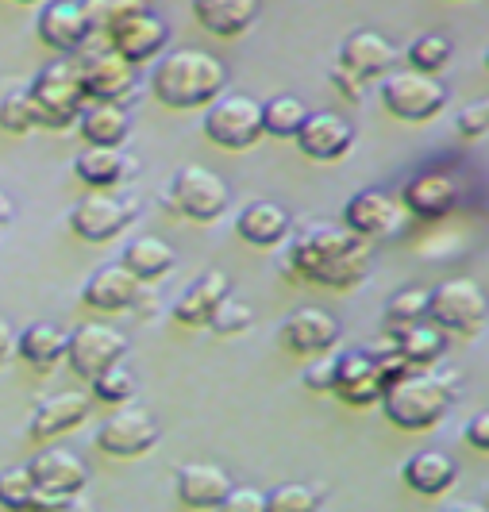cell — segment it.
<instances>
[{
	"label": "cell",
	"instance_id": "cell-12",
	"mask_svg": "<svg viewBox=\"0 0 489 512\" xmlns=\"http://www.w3.org/2000/svg\"><path fill=\"white\" fill-rule=\"evenodd\" d=\"M166 39H170V27L162 24L155 12L139 8V12H131V16H124L120 24L112 27L101 43L108 51L120 54L124 62H131V66H143V62H151V58L166 51Z\"/></svg>",
	"mask_w": 489,
	"mask_h": 512
},
{
	"label": "cell",
	"instance_id": "cell-5",
	"mask_svg": "<svg viewBox=\"0 0 489 512\" xmlns=\"http://www.w3.org/2000/svg\"><path fill=\"white\" fill-rule=\"evenodd\" d=\"M489 301L474 278H447L428 289V324L443 335H474L482 328Z\"/></svg>",
	"mask_w": 489,
	"mask_h": 512
},
{
	"label": "cell",
	"instance_id": "cell-31",
	"mask_svg": "<svg viewBox=\"0 0 489 512\" xmlns=\"http://www.w3.org/2000/svg\"><path fill=\"white\" fill-rule=\"evenodd\" d=\"M70 497H51L35 489L27 466H8L0 470V509L8 512H58Z\"/></svg>",
	"mask_w": 489,
	"mask_h": 512
},
{
	"label": "cell",
	"instance_id": "cell-39",
	"mask_svg": "<svg viewBox=\"0 0 489 512\" xmlns=\"http://www.w3.org/2000/svg\"><path fill=\"white\" fill-rule=\"evenodd\" d=\"M139 8H143L139 0H81V12H85L89 31H93L97 39H104V35L120 24L124 16L139 12Z\"/></svg>",
	"mask_w": 489,
	"mask_h": 512
},
{
	"label": "cell",
	"instance_id": "cell-6",
	"mask_svg": "<svg viewBox=\"0 0 489 512\" xmlns=\"http://www.w3.org/2000/svg\"><path fill=\"white\" fill-rule=\"evenodd\" d=\"M228 201H232L228 181L205 166H181L166 189V205L185 220H197V224L220 220L228 212Z\"/></svg>",
	"mask_w": 489,
	"mask_h": 512
},
{
	"label": "cell",
	"instance_id": "cell-43",
	"mask_svg": "<svg viewBox=\"0 0 489 512\" xmlns=\"http://www.w3.org/2000/svg\"><path fill=\"white\" fill-rule=\"evenodd\" d=\"M455 131L463 135V139H486L489 135V101H474L466 104L463 112L455 116Z\"/></svg>",
	"mask_w": 489,
	"mask_h": 512
},
{
	"label": "cell",
	"instance_id": "cell-27",
	"mask_svg": "<svg viewBox=\"0 0 489 512\" xmlns=\"http://www.w3.org/2000/svg\"><path fill=\"white\" fill-rule=\"evenodd\" d=\"M235 235L251 247H278L289 239V212L274 201H251L235 216Z\"/></svg>",
	"mask_w": 489,
	"mask_h": 512
},
{
	"label": "cell",
	"instance_id": "cell-16",
	"mask_svg": "<svg viewBox=\"0 0 489 512\" xmlns=\"http://www.w3.org/2000/svg\"><path fill=\"white\" fill-rule=\"evenodd\" d=\"M35 35L43 47L58 54H81L93 39L89 20L81 12V0H47L35 20Z\"/></svg>",
	"mask_w": 489,
	"mask_h": 512
},
{
	"label": "cell",
	"instance_id": "cell-33",
	"mask_svg": "<svg viewBox=\"0 0 489 512\" xmlns=\"http://www.w3.org/2000/svg\"><path fill=\"white\" fill-rule=\"evenodd\" d=\"M174 262H178L174 247L166 239H158V235H139V239H131L128 247H124V266H128L139 282L166 278L174 270Z\"/></svg>",
	"mask_w": 489,
	"mask_h": 512
},
{
	"label": "cell",
	"instance_id": "cell-2",
	"mask_svg": "<svg viewBox=\"0 0 489 512\" xmlns=\"http://www.w3.org/2000/svg\"><path fill=\"white\" fill-rule=\"evenodd\" d=\"M228 89V70L216 54L208 51H170L158 58L151 74V93L158 104L189 112V108H208Z\"/></svg>",
	"mask_w": 489,
	"mask_h": 512
},
{
	"label": "cell",
	"instance_id": "cell-11",
	"mask_svg": "<svg viewBox=\"0 0 489 512\" xmlns=\"http://www.w3.org/2000/svg\"><path fill=\"white\" fill-rule=\"evenodd\" d=\"M158 443V424L147 409H131L120 405V412H112L97 428V447L112 459H139Z\"/></svg>",
	"mask_w": 489,
	"mask_h": 512
},
{
	"label": "cell",
	"instance_id": "cell-20",
	"mask_svg": "<svg viewBox=\"0 0 489 512\" xmlns=\"http://www.w3.org/2000/svg\"><path fill=\"white\" fill-rule=\"evenodd\" d=\"M89 412H93L89 393H78V389L54 393V397H47V401L35 405L31 420H27V436L35 439V443H51V439L81 428V424L89 420Z\"/></svg>",
	"mask_w": 489,
	"mask_h": 512
},
{
	"label": "cell",
	"instance_id": "cell-37",
	"mask_svg": "<svg viewBox=\"0 0 489 512\" xmlns=\"http://www.w3.org/2000/svg\"><path fill=\"white\" fill-rule=\"evenodd\" d=\"M451 54H455V47H451V39H447V35H420V39L409 47L405 58H409V70H416V74L439 77L443 70H447Z\"/></svg>",
	"mask_w": 489,
	"mask_h": 512
},
{
	"label": "cell",
	"instance_id": "cell-46",
	"mask_svg": "<svg viewBox=\"0 0 489 512\" xmlns=\"http://www.w3.org/2000/svg\"><path fill=\"white\" fill-rule=\"evenodd\" d=\"M466 443L474 447V451H486L489 455V409L486 412H474L470 420H466Z\"/></svg>",
	"mask_w": 489,
	"mask_h": 512
},
{
	"label": "cell",
	"instance_id": "cell-47",
	"mask_svg": "<svg viewBox=\"0 0 489 512\" xmlns=\"http://www.w3.org/2000/svg\"><path fill=\"white\" fill-rule=\"evenodd\" d=\"M332 85H335V93H343L347 101H362V85H366V81H359L355 74H347L343 66H335V70H332Z\"/></svg>",
	"mask_w": 489,
	"mask_h": 512
},
{
	"label": "cell",
	"instance_id": "cell-52",
	"mask_svg": "<svg viewBox=\"0 0 489 512\" xmlns=\"http://www.w3.org/2000/svg\"><path fill=\"white\" fill-rule=\"evenodd\" d=\"M12 4H39V0H12Z\"/></svg>",
	"mask_w": 489,
	"mask_h": 512
},
{
	"label": "cell",
	"instance_id": "cell-35",
	"mask_svg": "<svg viewBox=\"0 0 489 512\" xmlns=\"http://www.w3.org/2000/svg\"><path fill=\"white\" fill-rule=\"evenodd\" d=\"M305 120H309V104L301 97H293V93L262 101V131L274 135V139H297Z\"/></svg>",
	"mask_w": 489,
	"mask_h": 512
},
{
	"label": "cell",
	"instance_id": "cell-21",
	"mask_svg": "<svg viewBox=\"0 0 489 512\" xmlns=\"http://www.w3.org/2000/svg\"><path fill=\"white\" fill-rule=\"evenodd\" d=\"M143 297V282L131 274L124 262L116 266H101L97 274H89V282L81 285V305L93 308V312H128V308L139 305Z\"/></svg>",
	"mask_w": 489,
	"mask_h": 512
},
{
	"label": "cell",
	"instance_id": "cell-28",
	"mask_svg": "<svg viewBox=\"0 0 489 512\" xmlns=\"http://www.w3.org/2000/svg\"><path fill=\"white\" fill-rule=\"evenodd\" d=\"M74 128L85 147H124L131 135V112L124 104H85Z\"/></svg>",
	"mask_w": 489,
	"mask_h": 512
},
{
	"label": "cell",
	"instance_id": "cell-38",
	"mask_svg": "<svg viewBox=\"0 0 489 512\" xmlns=\"http://www.w3.org/2000/svg\"><path fill=\"white\" fill-rule=\"evenodd\" d=\"M89 389H93V397H97V401L120 409V405H128L131 397H135L139 382H135V374H131L124 362H116V366H108L104 374H97V378L89 382Z\"/></svg>",
	"mask_w": 489,
	"mask_h": 512
},
{
	"label": "cell",
	"instance_id": "cell-36",
	"mask_svg": "<svg viewBox=\"0 0 489 512\" xmlns=\"http://www.w3.org/2000/svg\"><path fill=\"white\" fill-rule=\"evenodd\" d=\"M382 320H386V335H401L424 324L428 320V289H420V285L397 289L382 308Z\"/></svg>",
	"mask_w": 489,
	"mask_h": 512
},
{
	"label": "cell",
	"instance_id": "cell-1",
	"mask_svg": "<svg viewBox=\"0 0 489 512\" xmlns=\"http://www.w3.org/2000/svg\"><path fill=\"white\" fill-rule=\"evenodd\" d=\"M289 274L324 289H355L370 274V243L343 224H309L289 239Z\"/></svg>",
	"mask_w": 489,
	"mask_h": 512
},
{
	"label": "cell",
	"instance_id": "cell-7",
	"mask_svg": "<svg viewBox=\"0 0 489 512\" xmlns=\"http://www.w3.org/2000/svg\"><path fill=\"white\" fill-rule=\"evenodd\" d=\"M382 104L389 116L405 120V124H428L447 108V85L432 74H416V70H401V74L382 77Z\"/></svg>",
	"mask_w": 489,
	"mask_h": 512
},
{
	"label": "cell",
	"instance_id": "cell-10",
	"mask_svg": "<svg viewBox=\"0 0 489 512\" xmlns=\"http://www.w3.org/2000/svg\"><path fill=\"white\" fill-rule=\"evenodd\" d=\"M124 359H128V335L116 332L112 324H81L66 343V362L85 382H93L97 374Z\"/></svg>",
	"mask_w": 489,
	"mask_h": 512
},
{
	"label": "cell",
	"instance_id": "cell-22",
	"mask_svg": "<svg viewBox=\"0 0 489 512\" xmlns=\"http://www.w3.org/2000/svg\"><path fill=\"white\" fill-rule=\"evenodd\" d=\"M401 208L416 216V220H443V216H451L455 205H459V185L451 174H443V170H428V174H416V178L401 189Z\"/></svg>",
	"mask_w": 489,
	"mask_h": 512
},
{
	"label": "cell",
	"instance_id": "cell-34",
	"mask_svg": "<svg viewBox=\"0 0 489 512\" xmlns=\"http://www.w3.org/2000/svg\"><path fill=\"white\" fill-rule=\"evenodd\" d=\"M393 343H397V351H401V359L409 362L412 370H428V366H436L443 359V351H447V335L439 332L436 324H416L409 332L401 335H389Z\"/></svg>",
	"mask_w": 489,
	"mask_h": 512
},
{
	"label": "cell",
	"instance_id": "cell-29",
	"mask_svg": "<svg viewBox=\"0 0 489 512\" xmlns=\"http://www.w3.org/2000/svg\"><path fill=\"white\" fill-rule=\"evenodd\" d=\"M401 478H405V486L412 493H424V497H439V493H447V489L459 482V466L455 459L447 455V451H416L409 462H405V470H401Z\"/></svg>",
	"mask_w": 489,
	"mask_h": 512
},
{
	"label": "cell",
	"instance_id": "cell-44",
	"mask_svg": "<svg viewBox=\"0 0 489 512\" xmlns=\"http://www.w3.org/2000/svg\"><path fill=\"white\" fill-rule=\"evenodd\" d=\"M216 512H266V493L255 486H232V493L216 505Z\"/></svg>",
	"mask_w": 489,
	"mask_h": 512
},
{
	"label": "cell",
	"instance_id": "cell-17",
	"mask_svg": "<svg viewBox=\"0 0 489 512\" xmlns=\"http://www.w3.org/2000/svg\"><path fill=\"white\" fill-rule=\"evenodd\" d=\"M405 208L397 197H389L382 189H362L343 205V228L355 231L359 239H389L393 231L401 228Z\"/></svg>",
	"mask_w": 489,
	"mask_h": 512
},
{
	"label": "cell",
	"instance_id": "cell-25",
	"mask_svg": "<svg viewBox=\"0 0 489 512\" xmlns=\"http://www.w3.org/2000/svg\"><path fill=\"white\" fill-rule=\"evenodd\" d=\"M232 293V282H228V274L224 270H205L197 282L185 285V293H181L178 301H174V320H178L181 328H208V320H212V312L220 308V301Z\"/></svg>",
	"mask_w": 489,
	"mask_h": 512
},
{
	"label": "cell",
	"instance_id": "cell-26",
	"mask_svg": "<svg viewBox=\"0 0 489 512\" xmlns=\"http://www.w3.org/2000/svg\"><path fill=\"white\" fill-rule=\"evenodd\" d=\"M139 170V162L124 154V147H85V151L74 158V174H78L81 185L97 189V193H108L116 185H124Z\"/></svg>",
	"mask_w": 489,
	"mask_h": 512
},
{
	"label": "cell",
	"instance_id": "cell-42",
	"mask_svg": "<svg viewBox=\"0 0 489 512\" xmlns=\"http://www.w3.org/2000/svg\"><path fill=\"white\" fill-rule=\"evenodd\" d=\"M251 324H255V308L247 305V301H239V297H232V293L220 301V308L208 320V328L216 335H243Z\"/></svg>",
	"mask_w": 489,
	"mask_h": 512
},
{
	"label": "cell",
	"instance_id": "cell-23",
	"mask_svg": "<svg viewBox=\"0 0 489 512\" xmlns=\"http://www.w3.org/2000/svg\"><path fill=\"white\" fill-rule=\"evenodd\" d=\"M297 151L312 162H335L355 147V128L339 112H309L305 128L297 131Z\"/></svg>",
	"mask_w": 489,
	"mask_h": 512
},
{
	"label": "cell",
	"instance_id": "cell-9",
	"mask_svg": "<svg viewBox=\"0 0 489 512\" xmlns=\"http://www.w3.org/2000/svg\"><path fill=\"white\" fill-rule=\"evenodd\" d=\"M74 66H78L81 93L89 104H124L135 93V66L124 62L116 51H108L104 43L74 54Z\"/></svg>",
	"mask_w": 489,
	"mask_h": 512
},
{
	"label": "cell",
	"instance_id": "cell-41",
	"mask_svg": "<svg viewBox=\"0 0 489 512\" xmlns=\"http://www.w3.org/2000/svg\"><path fill=\"white\" fill-rule=\"evenodd\" d=\"M266 512H320V497L312 486L285 482L266 493Z\"/></svg>",
	"mask_w": 489,
	"mask_h": 512
},
{
	"label": "cell",
	"instance_id": "cell-30",
	"mask_svg": "<svg viewBox=\"0 0 489 512\" xmlns=\"http://www.w3.org/2000/svg\"><path fill=\"white\" fill-rule=\"evenodd\" d=\"M193 16L208 35L235 39L258 20V0H193Z\"/></svg>",
	"mask_w": 489,
	"mask_h": 512
},
{
	"label": "cell",
	"instance_id": "cell-50",
	"mask_svg": "<svg viewBox=\"0 0 489 512\" xmlns=\"http://www.w3.org/2000/svg\"><path fill=\"white\" fill-rule=\"evenodd\" d=\"M8 224H12V201L0 193V235H4V228H8Z\"/></svg>",
	"mask_w": 489,
	"mask_h": 512
},
{
	"label": "cell",
	"instance_id": "cell-40",
	"mask_svg": "<svg viewBox=\"0 0 489 512\" xmlns=\"http://www.w3.org/2000/svg\"><path fill=\"white\" fill-rule=\"evenodd\" d=\"M39 128V116H35V104L27 97V89H16L8 97H0V131L8 135H27V131Z\"/></svg>",
	"mask_w": 489,
	"mask_h": 512
},
{
	"label": "cell",
	"instance_id": "cell-3",
	"mask_svg": "<svg viewBox=\"0 0 489 512\" xmlns=\"http://www.w3.org/2000/svg\"><path fill=\"white\" fill-rule=\"evenodd\" d=\"M455 405V378L432 374V370H409L405 378L386 385L382 412L393 428L401 432H428Z\"/></svg>",
	"mask_w": 489,
	"mask_h": 512
},
{
	"label": "cell",
	"instance_id": "cell-19",
	"mask_svg": "<svg viewBox=\"0 0 489 512\" xmlns=\"http://www.w3.org/2000/svg\"><path fill=\"white\" fill-rule=\"evenodd\" d=\"M27 474L35 489L51 493V497H78L89 486V466L81 455L66 451V447H43L35 459L27 462Z\"/></svg>",
	"mask_w": 489,
	"mask_h": 512
},
{
	"label": "cell",
	"instance_id": "cell-51",
	"mask_svg": "<svg viewBox=\"0 0 489 512\" xmlns=\"http://www.w3.org/2000/svg\"><path fill=\"white\" fill-rule=\"evenodd\" d=\"M58 512H93V509H89V501H85V497L78 493V497H70V501H66V505H62Z\"/></svg>",
	"mask_w": 489,
	"mask_h": 512
},
{
	"label": "cell",
	"instance_id": "cell-13",
	"mask_svg": "<svg viewBox=\"0 0 489 512\" xmlns=\"http://www.w3.org/2000/svg\"><path fill=\"white\" fill-rule=\"evenodd\" d=\"M131 220H135L131 201L108 197V193H97V189L70 208V228L85 243H108V239H116L120 231L128 228Z\"/></svg>",
	"mask_w": 489,
	"mask_h": 512
},
{
	"label": "cell",
	"instance_id": "cell-18",
	"mask_svg": "<svg viewBox=\"0 0 489 512\" xmlns=\"http://www.w3.org/2000/svg\"><path fill=\"white\" fill-rule=\"evenodd\" d=\"M347 74H355L359 81H382L386 74H393L397 66V47L389 43L382 31L374 27H359L339 43V62Z\"/></svg>",
	"mask_w": 489,
	"mask_h": 512
},
{
	"label": "cell",
	"instance_id": "cell-4",
	"mask_svg": "<svg viewBox=\"0 0 489 512\" xmlns=\"http://www.w3.org/2000/svg\"><path fill=\"white\" fill-rule=\"evenodd\" d=\"M27 97L35 104V116H39V128L47 131H70L78 124L81 108H85V93H81L78 66L58 58L51 66H43L35 81L27 85Z\"/></svg>",
	"mask_w": 489,
	"mask_h": 512
},
{
	"label": "cell",
	"instance_id": "cell-32",
	"mask_svg": "<svg viewBox=\"0 0 489 512\" xmlns=\"http://www.w3.org/2000/svg\"><path fill=\"white\" fill-rule=\"evenodd\" d=\"M66 343H70V335L62 332V328H54V324H31V328H24V332L16 335V355L31 370L47 374V370H54L58 362L66 359Z\"/></svg>",
	"mask_w": 489,
	"mask_h": 512
},
{
	"label": "cell",
	"instance_id": "cell-53",
	"mask_svg": "<svg viewBox=\"0 0 489 512\" xmlns=\"http://www.w3.org/2000/svg\"><path fill=\"white\" fill-rule=\"evenodd\" d=\"M486 74H489V51H486Z\"/></svg>",
	"mask_w": 489,
	"mask_h": 512
},
{
	"label": "cell",
	"instance_id": "cell-45",
	"mask_svg": "<svg viewBox=\"0 0 489 512\" xmlns=\"http://www.w3.org/2000/svg\"><path fill=\"white\" fill-rule=\"evenodd\" d=\"M301 378H305V389H312V393H332L335 359H332V355H316V362H312Z\"/></svg>",
	"mask_w": 489,
	"mask_h": 512
},
{
	"label": "cell",
	"instance_id": "cell-14",
	"mask_svg": "<svg viewBox=\"0 0 489 512\" xmlns=\"http://www.w3.org/2000/svg\"><path fill=\"white\" fill-rule=\"evenodd\" d=\"M339 320H335L332 312H324V308H297V312H289L282 320V328H278V339H282L285 351H293V355H328L335 343H339Z\"/></svg>",
	"mask_w": 489,
	"mask_h": 512
},
{
	"label": "cell",
	"instance_id": "cell-15",
	"mask_svg": "<svg viewBox=\"0 0 489 512\" xmlns=\"http://www.w3.org/2000/svg\"><path fill=\"white\" fill-rule=\"evenodd\" d=\"M332 393L351 409H366V405L382 401L386 385H382V374H378V362L370 355V347H355V351L335 355Z\"/></svg>",
	"mask_w": 489,
	"mask_h": 512
},
{
	"label": "cell",
	"instance_id": "cell-8",
	"mask_svg": "<svg viewBox=\"0 0 489 512\" xmlns=\"http://www.w3.org/2000/svg\"><path fill=\"white\" fill-rule=\"evenodd\" d=\"M205 135L224 151H251L262 131V104L247 93L216 97L205 112Z\"/></svg>",
	"mask_w": 489,
	"mask_h": 512
},
{
	"label": "cell",
	"instance_id": "cell-49",
	"mask_svg": "<svg viewBox=\"0 0 489 512\" xmlns=\"http://www.w3.org/2000/svg\"><path fill=\"white\" fill-rule=\"evenodd\" d=\"M443 512H489V509L482 505V501H451Z\"/></svg>",
	"mask_w": 489,
	"mask_h": 512
},
{
	"label": "cell",
	"instance_id": "cell-48",
	"mask_svg": "<svg viewBox=\"0 0 489 512\" xmlns=\"http://www.w3.org/2000/svg\"><path fill=\"white\" fill-rule=\"evenodd\" d=\"M16 355V335H12V328L0 320V362H8Z\"/></svg>",
	"mask_w": 489,
	"mask_h": 512
},
{
	"label": "cell",
	"instance_id": "cell-24",
	"mask_svg": "<svg viewBox=\"0 0 489 512\" xmlns=\"http://www.w3.org/2000/svg\"><path fill=\"white\" fill-rule=\"evenodd\" d=\"M174 489H178L181 505H189L197 512H216V505L232 493V474L224 466H216V462H185V466H178Z\"/></svg>",
	"mask_w": 489,
	"mask_h": 512
}]
</instances>
